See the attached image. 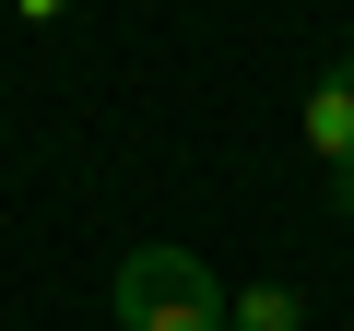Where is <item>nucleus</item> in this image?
<instances>
[{
	"mask_svg": "<svg viewBox=\"0 0 354 331\" xmlns=\"http://www.w3.org/2000/svg\"><path fill=\"white\" fill-rule=\"evenodd\" d=\"M12 12H24V24H59V12H71V0H12Z\"/></svg>",
	"mask_w": 354,
	"mask_h": 331,
	"instance_id": "4",
	"label": "nucleus"
},
{
	"mask_svg": "<svg viewBox=\"0 0 354 331\" xmlns=\"http://www.w3.org/2000/svg\"><path fill=\"white\" fill-rule=\"evenodd\" d=\"M342 225H354V178H342Z\"/></svg>",
	"mask_w": 354,
	"mask_h": 331,
	"instance_id": "5",
	"label": "nucleus"
},
{
	"mask_svg": "<svg viewBox=\"0 0 354 331\" xmlns=\"http://www.w3.org/2000/svg\"><path fill=\"white\" fill-rule=\"evenodd\" d=\"M307 154L330 166V178H354V60H330L307 83Z\"/></svg>",
	"mask_w": 354,
	"mask_h": 331,
	"instance_id": "2",
	"label": "nucleus"
},
{
	"mask_svg": "<svg viewBox=\"0 0 354 331\" xmlns=\"http://www.w3.org/2000/svg\"><path fill=\"white\" fill-rule=\"evenodd\" d=\"M225 331H307V307H295V284H248V296H225Z\"/></svg>",
	"mask_w": 354,
	"mask_h": 331,
	"instance_id": "3",
	"label": "nucleus"
},
{
	"mask_svg": "<svg viewBox=\"0 0 354 331\" xmlns=\"http://www.w3.org/2000/svg\"><path fill=\"white\" fill-rule=\"evenodd\" d=\"M118 331H225V284L189 249H130L118 260Z\"/></svg>",
	"mask_w": 354,
	"mask_h": 331,
	"instance_id": "1",
	"label": "nucleus"
},
{
	"mask_svg": "<svg viewBox=\"0 0 354 331\" xmlns=\"http://www.w3.org/2000/svg\"><path fill=\"white\" fill-rule=\"evenodd\" d=\"M0 12H12V0H0Z\"/></svg>",
	"mask_w": 354,
	"mask_h": 331,
	"instance_id": "6",
	"label": "nucleus"
}]
</instances>
